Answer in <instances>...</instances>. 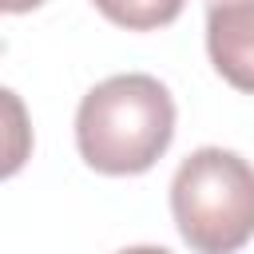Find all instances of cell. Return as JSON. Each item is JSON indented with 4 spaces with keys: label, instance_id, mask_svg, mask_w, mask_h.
Wrapping results in <instances>:
<instances>
[{
    "label": "cell",
    "instance_id": "cell-1",
    "mask_svg": "<svg viewBox=\"0 0 254 254\" xmlns=\"http://www.w3.org/2000/svg\"><path fill=\"white\" fill-rule=\"evenodd\" d=\"M175 139V99L143 71L95 83L75 111V147L99 175H143Z\"/></svg>",
    "mask_w": 254,
    "mask_h": 254
},
{
    "label": "cell",
    "instance_id": "cell-2",
    "mask_svg": "<svg viewBox=\"0 0 254 254\" xmlns=\"http://www.w3.org/2000/svg\"><path fill=\"white\" fill-rule=\"evenodd\" d=\"M171 214L194 254H238L254 238V167L226 147L190 151L171 179Z\"/></svg>",
    "mask_w": 254,
    "mask_h": 254
},
{
    "label": "cell",
    "instance_id": "cell-3",
    "mask_svg": "<svg viewBox=\"0 0 254 254\" xmlns=\"http://www.w3.org/2000/svg\"><path fill=\"white\" fill-rule=\"evenodd\" d=\"M206 52L230 87L254 95V0H206Z\"/></svg>",
    "mask_w": 254,
    "mask_h": 254
},
{
    "label": "cell",
    "instance_id": "cell-4",
    "mask_svg": "<svg viewBox=\"0 0 254 254\" xmlns=\"http://www.w3.org/2000/svg\"><path fill=\"white\" fill-rule=\"evenodd\" d=\"M111 24L127 28V32H151V28H167L171 20H179V12L187 8V0H91Z\"/></svg>",
    "mask_w": 254,
    "mask_h": 254
},
{
    "label": "cell",
    "instance_id": "cell-5",
    "mask_svg": "<svg viewBox=\"0 0 254 254\" xmlns=\"http://www.w3.org/2000/svg\"><path fill=\"white\" fill-rule=\"evenodd\" d=\"M40 4H44V0H0V8L12 12V16H16V12H32V8H40Z\"/></svg>",
    "mask_w": 254,
    "mask_h": 254
},
{
    "label": "cell",
    "instance_id": "cell-6",
    "mask_svg": "<svg viewBox=\"0 0 254 254\" xmlns=\"http://www.w3.org/2000/svg\"><path fill=\"white\" fill-rule=\"evenodd\" d=\"M119 254H171V250H163V246H127Z\"/></svg>",
    "mask_w": 254,
    "mask_h": 254
}]
</instances>
